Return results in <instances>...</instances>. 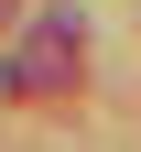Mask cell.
Listing matches in <instances>:
<instances>
[{
  "label": "cell",
  "mask_w": 141,
  "mask_h": 152,
  "mask_svg": "<svg viewBox=\"0 0 141 152\" xmlns=\"http://www.w3.org/2000/svg\"><path fill=\"white\" fill-rule=\"evenodd\" d=\"M76 65H87V44H76V22L54 11V22H33L22 44H11L0 87H11V98H65V87H76Z\"/></svg>",
  "instance_id": "cell-1"
}]
</instances>
